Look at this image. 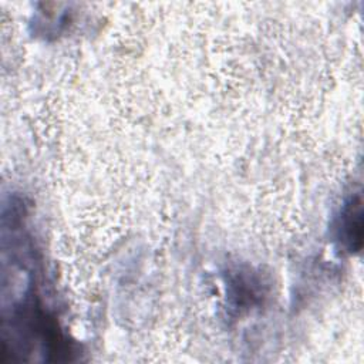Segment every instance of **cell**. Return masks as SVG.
<instances>
[{"mask_svg": "<svg viewBox=\"0 0 364 364\" xmlns=\"http://www.w3.org/2000/svg\"><path fill=\"white\" fill-rule=\"evenodd\" d=\"M340 237L348 249H360L361 246V202L360 198H351L341 210Z\"/></svg>", "mask_w": 364, "mask_h": 364, "instance_id": "6da1fadb", "label": "cell"}]
</instances>
